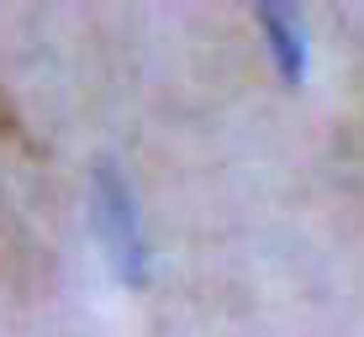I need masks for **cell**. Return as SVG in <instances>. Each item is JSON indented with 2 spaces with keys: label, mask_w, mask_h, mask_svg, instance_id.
I'll list each match as a JSON object with an SVG mask.
<instances>
[{
  "label": "cell",
  "mask_w": 364,
  "mask_h": 337,
  "mask_svg": "<svg viewBox=\"0 0 364 337\" xmlns=\"http://www.w3.org/2000/svg\"><path fill=\"white\" fill-rule=\"evenodd\" d=\"M264 32H269V53H274V64H280L285 79H296L301 74V32H296V21L285 16V11H264Z\"/></svg>",
  "instance_id": "2"
},
{
  "label": "cell",
  "mask_w": 364,
  "mask_h": 337,
  "mask_svg": "<svg viewBox=\"0 0 364 337\" xmlns=\"http://www.w3.org/2000/svg\"><path fill=\"white\" fill-rule=\"evenodd\" d=\"M90 206H95V227H100V243L111 253V269L122 280L143 284L148 280V237H143V216L132 206V190L111 164L95 169V184H90Z\"/></svg>",
  "instance_id": "1"
}]
</instances>
